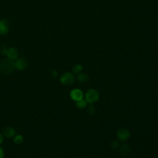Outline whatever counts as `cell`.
<instances>
[{"instance_id": "cell-2", "label": "cell", "mask_w": 158, "mask_h": 158, "mask_svg": "<svg viewBox=\"0 0 158 158\" xmlns=\"http://www.w3.org/2000/svg\"><path fill=\"white\" fill-rule=\"evenodd\" d=\"M75 77L71 72H65L60 77V82L64 85H71L74 83Z\"/></svg>"}, {"instance_id": "cell-8", "label": "cell", "mask_w": 158, "mask_h": 158, "mask_svg": "<svg viewBox=\"0 0 158 158\" xmlns=\"http://www.w3.org/2000/svg\"><path fill=\"white\" fill-rule=\"evenodd\" d=\"M3 135L5 137L8 138H14L16 135V130L10 126L5 127L3 130Z\"/></svg>"}, {"instance_id": "cell-15", "label": "cell", "mask_w": 158, "mask_h": 158, "mask_svg": "<svg viewBox=\"0 0 158 158\" xmlns=\"http://www.w3.org/2000/svg\"><path fill=\"white\" fill-rule=\"evenodd\" d=\"M119 146V142L118 141H113L111 143V148L113 149H116L118 148Z\"/></svg>"}, {"instance_id": "cell-19", "label": "cell", "mask_w": 158, "mask_h": 158, "mask_svg": "<svg viewBox=\"0 0 158 158\" xmlns=\"http://www.w3.org/2000/svg\"><path fill=\"white\" fill-rule=\"evenodd\" d=\"M52 76L55 77V78H56L58 76V74H57L56 71H52Z\"/></svg>"}, {"instance_id": "cell-11", "label": "cell", "mask_w": 158, "mask_h": 158, "mask_svg": "<svg viewBox=\"0 0 158 158\" xmlns=\"http://www.w3.org/2000/svg\"><path fill=\"white\" fill-rule=\"evenodd\" d=\"M121 152L124 156H127L130 152V148L127 145H123L121 148Z\"/></svg>"}, {"instance_id": "cell-6", "label": "cell", "mask_w": 158, "mask_h": 158, "mask_svg": "<svg viewBox=\"0 0 158 158\" xmlns=\"http://www.w3.org/2000/svg\"><path fill=\"white\" fill-rule=\"evenodd\" d=\"M6 55L8 59L15 61L19 57V52L16 48L11 47L8 49Z\"/></svg>"}, {"instance_id": "cell-9", "label": "cell", "mask_w": 158, "mask_h": 158, "mask_svg": "<svg viewBox=\"0 0 158 158\" xmlns=\"http://www.w3.org/2000/svg\"><path fill=\"white\" fill-rule=\"evenodd\" d=\"M70 95H71V98L76 101L82 99L83 96V92L79 89H74V90H72Z\"/></svg>"}, {"instance_id": "cell-7", "label": "cell", "mask_w": 158, "mask_h": 158, "mask_svg": "<svg viewBox=\"0 0 158 158\" xmlns=\"http://www.w3.org/2000/svg\"><path fill=\"white\" fill-rule=\"evenodd\" d=\"M10 32V25L8 22L5 19L0 20V35H6Z\"/></svg>"}, {"instance_id": "cell-13", "label": "cell", "mask_w": 158, "mask_h": 158, "mask_svg": "<svg viewBox=\"0 0 158 158\" xmlns=\"http://www.w3.org/2000/svg\"><path fill=\"white\" fill-rule=\"evenodd\" d=\"M86 106H87V102L85 101H84L83 99H81L77 102V106L79 108L83 109L86 107Z\"/></svg>"}, {"instance_id": "cell-4", "label": "cell", "mask_w": 158, "mask_h": 158, "mask_svg": "<svg viewBox=\"0 0 158 158\" xmlns=\"http://www.w3.org/2000/svg\"><path fill=\"white\" fill-rule=\"evenodd\" d=\"M28 61L25 58H18L14 61L15 69L18 71H24L28 67Z\"/></svg>"}, {"instance_id": "cell-18", "label": "cell", "mask_w": 158, "mask_h": 158, "mask_svg": "<svg viewBox=\"0 0 158 158\" xmlns=\"http://www.w3.org/2000/svg\"><path fill=\"white\" fill-rule=\"evenodd\" d=\"M4 141V136L3 133H0V145H2Z\"/></svg>"}, {"instance_id": "cell-1", "label": "cell", "mask_w": 158, "mask_h": 158, "mask_svg": "<svg viewBox=\"0 0 158 158\" xmlns=\"http://www.w3.org/2000/svg\"><path fill=\"white\" fill-rule=\"evenodd\" d=\"M15 69L14 61L6 58L0 63V72L3 75H10Z\"/></svg>"}, {"instance_id": "cell-12", "label": "cell", "mask_w": 158, "mask_h": 158, "mask_svg": "<svg viewBox=\"0 0 158 158\" xmlns=\"http://www.w3.org/2000/svg\"><path fill=\"white\" fill-rule=\"evenodd\" d=\"M77 79H78V80L79 82H82V83H85V82L88 81V76L85 74H80V75H78Z\"/></svg>"}, {"instance_id": "cell-5", "label": "cell", "mask_w": 158, "mask_h": 158, "mask_svg": "<svg viewBox=\"0 0 158 158\" xmlns=\"http://www.w3.org/2000/svg\"><path fill=\"white\" fill-rule=\"evenodd\" d=\"M117 135L120 140L124 141L129 138L130 134L128 129L125 128H121L118 130Z\"/></svg>"}, {"instance_id": "cell-10", "label": "cell", "mask_w": 158, "mask_h": 158, "mask_svg": "<svg viewBox=\"0 0 158 158\" xmlns=\"http://www.w3.org/2000/svg\"><path fill=\"white\" fill-rule=\"evenodd\" d=\"M24 141V137L22 135H16L14 137V143L16 145H19L22 143Z\"/></svg>"}, {"instance_id": "cell-14", "label": "cell", "mask_w": 158, "mask_h": 158, "mask_svg": "<svg viewBox=\"0 0 158 158\" xmlns=\"http://www.w3.org/2000/svg\"><path fill=\"white\" fill-rule=\"evenodd\" d=\"M82 70V67L80 65H76L73 68V72L75 74H78L79 72H80Z\"/></svg>"}, {"instance_id": "cell-16", "label": "cell", "mask_w": 158, "mask_h": 158, "mask_svg": "<svg viewBox=\"0 0 158 158\" xmlns=\"http://www.w3.org/2000/svg\"><path fill=\"white\" fill-rule=\"evenodd\" d=\"M88 111L90 114H93L95 113V108L93 106H90L88 108Z\"/></svg>"}, {"instance_id": "cell-3", "label": "cell", "mask_w": 158, "mask_h": 158, "mask_svg": "<svg viewBox=\"0 0 158 158\" xmlns=\"http://www.w3.org/2000/svg\"><path fill=\"white\" fill-rule=\"evenodd\" d=\"M99 94L97 90L94 89H90L89 90L85 95L86 100L89 103H93L97 101L99 99Z\"/></svg>"}, {"instance_id": "cell-17", "label": "cell", "mask_w": 158, "mask_h": 158, "mask_svg": "<svg viewBox=\"0 0 158 158\" xmlns=\"http://www.w3.org/2000/svg\"><path fill=\"white\" fill-rule=\"evenodd\" d=\"M5 157V152L3 149L0 146V158H4Z\"/></svg>"}]
</instances>
